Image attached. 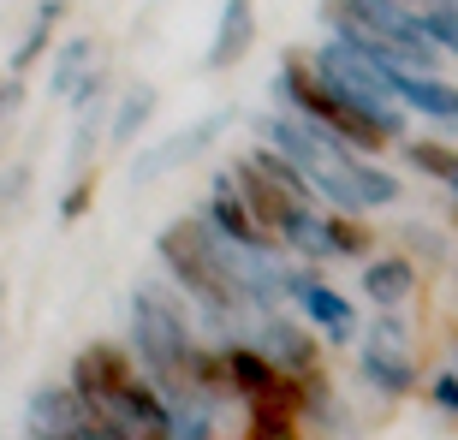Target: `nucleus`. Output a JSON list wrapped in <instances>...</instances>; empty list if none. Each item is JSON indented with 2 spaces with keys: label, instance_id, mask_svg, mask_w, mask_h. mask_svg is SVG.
Segmentation results:
<instances>
[{
  "label": "nucleus",
  "instance_id": "nucleus-1",
  "mask_svg": "<svg viewBox=\"0 0 458 440\" xmlns=\"http://www.w3.org/2000/svg\"><path fill=\"white\" fill-rule=\"evenodd\" d=\"M322 24L334 42L369 60H399L405 72H428L441 78L446 48L423 30V13L405 0H322Z\"/></svg>",
  "mask_w": 458,
  "mask_h": 440
},
{
  "label": "nucleus",
  "instance_id": "nucleus-2",
  "mask_svg": "<svg viewBox=\"0 0 458 440\" xmlns=\"http://www.w3.org/2000/svg\"><path fill=\"white\" fill-rule=\"evenodd\" d=\"M155 256L161 268L179 280V286L208 309V316H226V309H244V292L233 286V274L221 262V226L208 215H185L155 233Z\"/></svg>",
  "mask_w": 458,
  "mask_h": 440
},
{
  "label": "nucleus",
  "instance_id": "nucleus-3",
  "mask_svg": "<svg viewBox=\"0 0 458 440\" xmlns=\"http://www.w3.org/2000/svg\"><path fill=\"white\" fill-rule=\"evenodd\" d=\"M274 96L286 102V114H298V119H316V125H327V131H340L352 149H363V155H381L393 143L375 119H363L352 102H345L340 89L327 84L322 72H316V60L310 54H286V66L274 72Z\"/></svg>",
  "mask_w": 458,
  "mask_h": 440
},
{
  "label": "nucleus",
  "instance_id": "nucleus-4",
  "mask_svg": "<svg viewBox=\"0 0 458 440\" xmlns=\"http://www.w3.org/2000/svg\"><path fill=\"white\" fill-rule=\"evenodd\" d=\"M131 351L143 363V375L173 399V393H185V357L197 351V334L185 327V316L161 292L137 286L131 292Z\"/></svg>",
  "mask_w": 458,
  "mask_h": 440
},
{
  "label": "nucleus",
  "instance_id": "nucleus-5",
  "mask_svg": "<svg viewBox=\"0 0 458 440\" xmlns=\"http://www.w3.org/2000/svg\"><path fill=\"white\" fill-rule=\"evenodd\" d=\"M233 119H238L233 107H215V114H203L197 125H179L173 137H161L155 149H143V155L131 161V185H155V179H167V173H179L185 161H197V155H203L208 143H215V137L226 131V125H233Z\"/></svg>",
  "mask_w": 458,
  "mask_h": 440
},
{
  "label": "nucleus",
  "instance_id": "nucleus-6",
  "mask_svg": "<svg viewBox=\"0 0 458 440\" xmlns=\"http://www.w3.org/2000/svg\"><path fill=\"white\" fill-rule=\"evenodd\" d=\"M131 375H137L131 351H125V345H107V339H96V345H84V351L72 357V375H66V381L84 393L89 405H102V410H107Z\"/></svg>",
  "mask_w": 458,
  "mask_h": 440
},
{
  "label": "nucleus",
  "instance_id": "nucleus-7",
  "mask_svg": "<svg viewBox=\"0 0 458 440\" xmlns=\"http://www.w3.org/2000/svg\"><path fill=\"white\" fill-rule=\"evenodd\" d=\"M221 363H226V381H233V399H274V393H292L298 375H286L262 345H244V339H226L221 345Z\"/></svg>",
  "mask_w": 458,
  "mask_h": 440
},
{
  "label": "nucleus",
  "instance_id": "nucleus-8",
  "mask_svg": "<svg viewBox=\"0 0 458 440\" xmlns=\"http://www.w3.org/2000/svg\"><path fill=\"white\" fill-rule=\"evenodd\" d=\"M107 417H114L131 440H173V405H167V393L155 387V381H143V375H131V381L119 387V399L107 405Z\"/></svg>",
  "mask_w": 458,
  "mask_h": 440
},
{
  "label": "nucleus",
  "instance_id": "nucleus-9",
  "mask_svg": "<svg viewBox=\"0 0 458 440\" xmlns=\"http://www.w3.org/2000/svg\"><path fill=\"white\" fill-rule=\"evenodd\" d=\"M233 185H238V197L250 203V215L262 220V226L280 238V244H286V226H292V215H298L304 203H298V197H292L280 179H268V173L256 167L250 155H238V161H233Z\"/></svg>",
  "mask_w": 458,
  "mask_h": 440
},
{
  "label": "nucleus",
  "instance_id": "nucleus-10",
  "mask_svg": "<svg viewBox=\"0 0 458 440\" xmlns=\"http://www.w3.org/2000/svg\"><path fill=\"white\" fill-rule=\"evenodd\" d=\"M203 215L221 226L226 238H238V244H250V250H280V238L262 226V220L250 215V203L238 197V185H233V167H221L215 173V185H208V203H203Z\"/></svg>",
  "mask_w": 458,
  "mask_h": 440
},
{
  "label": "nucleus",
  "instance_id": "nucleus-11",
  "mask_svg": "<svg viewBox=\"0 0 458 440\" xmlns=\"http://www.w3.org/2000/svg\"><path fill=\"white\" fill-rule=\"evenodd\" d=\"M96 410H102V405H89V399L72 387V381H66V387H36V393H30V428H36L42 440H72V435H84V423L96 417Z\"/></svg>",
  "mask_w": 458,
  "mask_h": 440
},
{
  "label": "nucleus",
  "instance_id": "nucleus-12",
  "mask_svg": "<svg viewBox=\"0 0 458 440\" xmlns=\"http://www.w3.org/2000/svg\"><path fill=\"white\" fill-rule=\"evenodd\" d=\"M250 48H256V0H221V18H215V36H208L203 72H233Z\"/></svg>",
  "mask_w": 458,
  "mask_h": 440
},
{
  "label": "nucleus",
  "instance_id": "nucleus-13",
  "mask_svg": "<svg viewBox=\"0 0 458 440\" xmlns=\"http://www.w3.org/2000/svg\"><path fill=\"white\" fill-rule=\"evenodd\" d=\"M256 345L280 363L286 375H316V363H322V339L310 334V327H298V322H286V316H262V334H256Z\"/></svg>",
  "mask_w": 458,
  "mask_h": 440
},
{
  "label": "nucleus",
  "instance_id": "nucleus-14",
  "mask_svg": "<svg viewBox=\"0 0 458 440\" xmlns=\"http://www.w3.org/2000/svg\"><path fill=\"white\" fill-rule=\"evenodd\" d=\"M357 286H363V298L375 309H405L417 298V286H423V274H417L411 256H375V262H363V280Z\"/></svg>",
  "mask_w": 458,
  "mask_h": 440
},
{
  "label": "nucleus",
  "instance_id": "nucleus-15",
  "mask_svg": "<svg viewBox=\"0 0 458 440\" xmlns=\"http://www.w3.org/2000/svg\"><path fill=\"white\" fill-rule=\"evenodd\" d=\"M298 309H304V322L316 327L327 345H352V339H357V309L345 304V292H334V286L316 280V286L298 298Z\"/></svg>",
  "mask_w": 458,
  "mask_h": 440
},
{
  "label": "nucleus",
  "instance_id": "nucleus-16",
  "mask_svg": "<svg viewBox=\"0 0 458 440\" xmlns=\"http://www.w3.org/2000/svg\"><path fill=\"white\" fill-rule=\"evenodd\" d=\"M66 6H72V0H42V6H36L30 30L18 36V48L6 54V72L30 78V72H36V60H42V54L54 48V36H60V18H66Z\"/></svg>",
  "mask_w": 458,
  "mask_h": 440
},
{
  "label": "nucleus",
  "instance_id": "nucleus-17",
  "mask_svg": "<svg viewBox=\"0 0 458 440\" xmlns=\"http://www.w3.org/2000/svg\"><path fill=\"white\" fill-rule=\"evenodd\" d=\"M363 381H369L375 393H387V399H411L417 393V363H411V351H381V345H369L363 339Z\"/></svg>",
  "mask_w": 458,
  "mask_h": 440
},
{
  "label": "nucleus",
  "instance_id": "nucleus-18",
  "mask_svg": "<svg viewBox=\"0 0 458 440\" xmlns=\"http://www.w3.org/2000/svg\"><path fill=\"white\" fill-rule=\"evenodd\" d=\"M89 60H96V42H89V36H66V42L54 48V60H48V96L72 102V89H78L89 72H96Z\"/></svg>",
  "mask_w": 458,
  "mask_h": 440
},
{
  "label": "nucleus",
  "instance_id": "nucleus-19",
  "mask_svg": "<svg viewBox=\"0 0 458 440\" xmlns=\"http://www.w3.org/2000/svg\"><path fill=\"white\" fill-rule=\"evenodd\" d=\"M155 107H161V89L155 84H131L125 96H119L114 119H107V143H114V149H131V137L155 119Z\"/></svg>",
  "mask_w": 458,
  "mask_h": 440
},
{
  "label": "nucleus",
  "instance_id": "nucleus-20",
  "mask_svg": "<svg viewBox=\"0 0 458 440\" xmlns=\"http://www.w3.org/2000/svg\"><path fill=\"white\" fill-rule=\"evenodd\" d=\"M286 250L304 256V262H340V250H334V238H327V208H298L286 226Z\"/></svg>",
  "mask_w": 458,
  "mask_h": 440
},
{
  "label": "nucleus",
  "instance_id": "nucleus-21",
  "mask_svg": "<svg viewBox=\"0 0 458 440\" xmlns=\"http://www.w3.org/2000/svg\"><path fill=\"white\" fill-rule=\"evenodd\" d=\"M399 155H405L423 179H441L446 190H458V149H453V143H435V137H405V143H399Z\"/></svg>",
  "mask_w": 458,
  "mask_h": 440
},
{
  "label": "nucleus",
  "instance_id": "nucleus-22",
  "mask_svg": "<svg viewBox=\"0 0 458 440\" xmlns=\"http://www.w3.org/2000/svg\"><path fill=\"white\" fill-rule=\"evenodd\" d=\"M327 238H334L340 262H357V256L375 250V238H369V226H363V215H340V208H327Z\"/></svg>",
  "mask_w": 458,
  "mask_h": 440
},
{
  "label": "nucleus",
  "instance_id": "nucleus-23",
  "mask_svg": "<svg viewBox=\"0 0 458 440\" xmlns=\"http://www.w3.org/2000/svg\"><path fill=\"white\" fill-rule=\"evenodd\" d=\"M369 345H381V351H411V327L399 322V309H375Z\"/></svg>",
  "mask_w": 458,
  "mask_h": 440
},
{
  "label": "nucleus",
  "instance_id": "nucleus-24",
  "mask_svg": "<svg viewBox=\"0 0 458 440\" xmlns=\"http://www.w3.org/2000/svg\"><path fill=\"white\" fill-rule=\"evenodd\" d=\"M423 30L446 48V60H458V6H423Z\"/></svg>",
  "mask_w": 458,
  "mask_h": 440
},
{
  "label": "nucleus",
  "instance_id": "nucleus-25",
  "mask_svg": "<svg viewBox=\"0 0 458 440\" xmlns=\"http://www.w3.org/2000/svg\"><path fill=\"white\" fill-rule=\"evenodd\" d=\"M102 102H107V72L96 66V72L84 78V84L72 89V107H78V119H102V114H107Z\"/></svg>",
  "mask_w": 458,
  "mask_h": 440
},
{
  "label": "nucleus",
  "instance_id": "nucleus-26",
  "mask_svg": "<svg viewBox=\"0 0 458 440\" xmlns=\"http://www.w3.org/2000/svg\"><path fill=\"white\" fill-rule=\"evenodd\" d=\"M89 203H96V173H78V179H72L66 185V197H60V220H66V226H78V220L89 215Z\"/></svg>",
  "mask_w": 458,
  "mask_h": 440
},
{
  "label": "nucleus",
  "instance_id": "nucleus-27",
  "mask_svg": "<svg viewBox=\"0 0 458 440\" xmlns=\"http://www.w3.org/2000/svg\"><path fill=\"white\" fill-rule=\"evenodd\" d=\"M428 405L441 410V417H458V369H441V375H435V387H428Z\"/></svg>",
  "mask_w": 458,
  "mask_h": 440
},
{
  "label": "nucleus",
  "instance_id": "nucleus-28",
  "mask_svg": "<svg viewBox=\"0 0 458 440\" xmlns=\"http://www.w3.org/2000/svg\"><path fill=\"white\" fill-rule=\"evenodd\" d=\"M96 131H102V119H78V131H72V167H84V161H89Z\"/></svg>",
  "mask_w": 458,
  "mask_h": 440
},
{
  "label": "nucleus",
  "instance_id": "nucleus-29",
  "mask_svg": "<svg viewBox=\"0 0 458 440\" xmlns=\"http://www.w3.org/2000/svg\"><path fill=\"white\" fill-rule=\"evenodd\" d=\"M24 107V78L18 72H0V119H13Z\"/></svg>",
  "mask_w": 458,
  "mask_h": 440
},
{
  "label": "nucleus",
  "instance_id": "nucleus-30",
  "mask_svg": "<svg viewBox=\"0 0 458 440\" xmlns=\"http://www.w3.org/2000/svg\"><path fill=\"white\" fill-rule=\"evenodd\" d=\"M405 244L428 250V262H441V256H446V238H441V233H428V226H411V233H405Z\"/></svg>",
  "mask_w": 458,
  "mask_h": 440
},
{
  "label": "nucleus",
  "instance_id": "nucleus-31",
  "mask_svg": "<svg viewBox=\"0 0 458 440\" xmlns=\"http://www.w3.org/2000/svg\"><path fill=\"white\" fill-rule=\"evenodd\" d=\"M24 179H30L24 167H13V173H6V179H0V203H13L18 190H24Z\"/></svg>",
  "mask_w": 458,
  "mask_h": 440
},
{
  "label": "nucleus",
  "instance_id": "nucleus-32",
  "mask_svg": "<svg viewBox=\"0 0 458 440\" xmlns=\"http://www.w3.org/2000/svg\"><path fill=\"white\" fill-rule=\"evenodd\" d=\"M405 6H417V13H423V6H446V0H405Z\"/></svg>",
  "mask_w": 458,
  "mask_h": 440
},
{
  "label": "nucleus",
  "instance_id": "nucleus-33",
  "mask_svg": "<svg viewBox=\"0 0 458 440\" xmlns=\"http://www.w3.org/2000/svg\"><path fill=\"white\" fill-rule=\"evenodd\" d=\"M453 220H458V190H453Z\"/></svg>",
  "mask_w": 458,
  "mask_h": 440
},
{
  "label": "nucleus",
  "instance_id": "nucleus-34",
  "mask_svg": "<svg viewBox=\"0 0 458 440\" xmlns=\"http://www.w3.org/2000/svg\"><path fill=\"white\" fill-rule=\"evenodd\" d=\"M453 369H458V351H453Z\"/></svg>",
  "mask_w": 458,
  "mask_h": 440
}]
</instances>
